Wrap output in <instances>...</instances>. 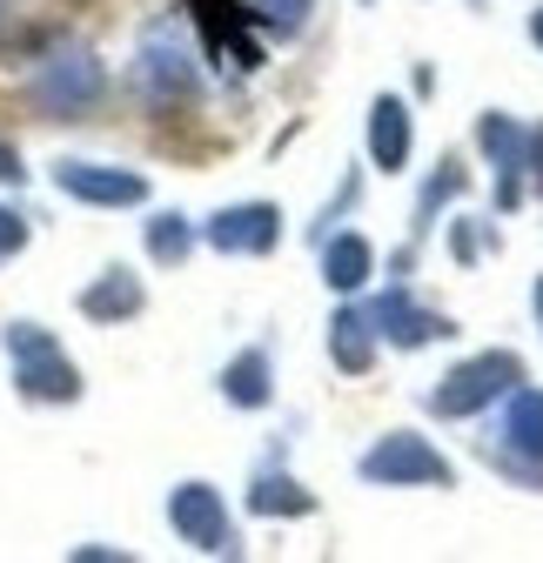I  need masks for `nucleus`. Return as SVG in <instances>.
I'll return each mask as SVG.
<instances>
[{
	"instance_id": "nucleus-1",
	"label": "nucleus",
	"mask_w": 543,
	"mask_h": 563,
	"mask_svg": "<svg viewBox=\"0 0 543 563\" xmlns=\"http://www.w3.org/2000/svg\"><path fill=\"white\" fill-rule=\"evenodd\" d=\"M21 95H27V108L41 121H81V114L101 108L108 75H101V60L88 47H54L47 60H34V75L21 81Z\"/></svg>"
},
{
	"instance_id": "nucleus-2",
	"label": "nucleus",
	"mask_w": 543,
	"mask_h": 563,
	"mask_svg": "<svg viewBox=\"0 0 543 563\" xmlns=\"http://www.w3.org/2000/svg\"><path fill=\"white\" fill-rule=\"evenodd\" d=\"M517 383H530V376H523V356H510V349H484V356H463V363H450V369L436 376V389H430V416H450V422L484 416V409H490V402H503Z\"/></svg>"
},
{
	"instance_id": "nucleus-3",
	"label": "nucleus",
	"mask_w": 543,
	"mask_h": 563,
	"mask_svg": "<svg viewBox=\"0 0 543 563\" xmlns=\"http://www.w3.org/2000/svg\"><path fill=\"white\" fill-rule=\"evenodd\" d=\"M8 356H14V389L27 402H81V369L67 363V349L41 322L8 329Z\"/></svg>"
},
{
	"instance_id": "nucleus-4",
	"label": "nucleus",
	"mask_w": 543,
	"mask_h": 563,
	"mask_svg": "<svg viewBox=\"0 0 543 563\" xmlns=\"http://www.w3.org/2000/svg\"><path fill=\"white\" fill-rule=\"evenodd\" d=\"M363 483H396V489H450L456 483V463L430 443V437H417V430H389V437H376L369 450H363Z\"/></svg>"
},
{
	"instance_id": "nucleus-5",
	"label": "nucleus",
	"mask_w": 543,
	"mask_h": 563,
	"mask_svg": "<svg viewBox=\"0 0 543 563\" xmlns=\"http://www.w3.org/2000/svg\"><path fill=\"white\" fill-rule=\"evenodd\" d=\"M168 530H175L181 543H195V550H209V556H235V550H242V543H235V523H229V504H222V489L201 483V476H188V483L168 489Z\"/></svg>"
},
{
	"instance_id": "nucleus-6",
	"label": "nucleus",
	"mask_w": 543,
	"mask_h": 563,
	"mask_svg": "<svg viewBox=\"0 0 543 563\" xmlns=\"http://www.w3.org/2000/svg\"><path fill=\"white\" fill-rule=\"evenodd\" d=\"M497 470L543 483V389L517 383L503 396V422H497Z\"/></svg>"
},
{
	"instance_id": "nucleus-7",
	"label": "nucleus",
	"mask_w": 543,
	"mask_h": 563,
	"mask_svg": "<svg viewBox=\"0 0 543 563\" xmlns=\"http://www.w3.org/2000/svg\"><path fill=\"white\" fill-rule=\"evenodd\" d=\"M54 188L67 201H88V208H142L148 201V175L114 168V162H54Z\"/></svg>"
},
{
	"instance_id": "nucleus-8",
	"label": "nucleus",
	"mask_w": 543,
	"mask_h": 563,
	"mask_svg": "<svg viewBox=\"0 0 543 563\" xmlns=\"http://www.w3.org/2000/svg\"><path fill=\"white\" fill-rule=\"evenodd\" d=\"M369 322H376V335L396 342V349H430V342H450V335H456V322H450L443 309L417 302L410 289H402V282L369 302Z\"/></svg>"
},
{
	"instance_id": "nucleus-9",
	"label": "nucleus",
	"mask_w": 543,
	"mask_h": 563,
	"mask_svg": "<svg viewBox=\"0 0 543 563\" xmlns=\"http://www.w3.org/2000/svg\"><path fill=\"white\" fill-rule=\"evenodd\" d=\"M523 141H530V128L517 121V114H484L477 121V148L490 155V168H497V216H510V208H523V195H530V181H523Z\"/></svg>"
},
{
	"instance_id": "nucleus-10",
	"label": "nucleus",
	"mask_w": 543,
	"mask_h": 563,
	"mask_svg": "<svg viewBox=\"0 0 543 563\" xmlns=\"http://www.w3.org/2000/svg\"><path fill=\"white\" fill-rule=\"evenodd\" d=\"M201 235H209L222 255H268V249L282 242V208H276V201H235V208H215Z\"/></svg>"
},
{
	"instance_id": "nucleus-11",
	"label": "nucleus",
	"mask_w": 543,
	"mask_h": 563,
	"mask_svg": "<svg viewBox=\"0 0 543 563\" xmlns=\"http://www.w3.org/2000/svg\"><path fill=\"white\" fill-rule=\"evenodd\" d=\"M410 148H417V114H410V101H402V95H376L369 101V162L383 175H396V168H410Z\"/></svg>"
},
{
	"instance_id": "nucleus-12",
	"label": "nucleus",
	"mask_w": 543,
	"mask_h": 563,
	"mask_svg": "<svg viewBox=\"0 0 543 563\" xmlns=\"http://www.w3.org/2000/svg\"><path fill=\"white\" fill-rule=\"evenodd\" d=\"M134 81H142V95H148L155 108H181V101L195 95V67H188V54H181V47H168L162 34H148L142 67H134Z\"/></svg>"
},
{
	"instance_id": "nucleus-13",
	"label": "nucleus",
	"mask_w": 543,
	"mask_h": 563,
	"mask_svg": "<svg viewBox=\"0 0 543 563\" xmlns=\"http://www.w3.org/2000/svg\"><path fill=\"white\" fill-rule=\"evenodd\" d=\"M376 349H383V335H376L369 309H356V302L343 296V309L329 316V363L343 369V376H369V369H376Z\"/></svg>"
},
{
	"instance_id": "nucleus-14",
	"label": "nucleus",
	"mask_w": 543,
	"mask_h": 563,
	"mask_svg": "<svg viewBox=\"0 0 543 563\" xmlns=\"http://www.w3.org/2000/svg\"><path fill=\"white\" fill-rule=\"evenodd\" d=\"M463 188H469V168H463L456 155H443V162L430 168V181H423V195H417V216H410V249H402V255H396V275H402V268H410V262H417V242H423V235L436 229V216H443V208H450V201H456Z\"/></svg>"
},
{
	"instance_id": "nucleus-15",
	"label": "nucleus",
	"mask_w": 543,
	"mask_h": 563,
	"mask_svg": "<svg viewBox=\"0 0 543 563\" xmlns=\"http://www.w3.org/2000/svg\"><path fill=\"white\" fill-rule=\"evenodd\" d=\"M255 8H235V0H195V27L209 34L215 54H235V67H262V47L248 41Z\"/></svg>"
},
{
	"instance_id": "nucleus-16",
	"label": "nucleus",
	"mask_w": 543,
	"mask_h": 563,
	"mask_svg": "<svg viewBox=\"0 0 543 563\" xmlns=\"http://www.w3.org/2000/svg\"><path fill=\"white\" fill-rule=\"evenodd\" d=\"M376 275V249L363 229H343V235H322V282L335 296H363Z\"/></svg>"
},
{
	"instance_id": "nucleus-17",
	"label": "nucleus",
	"mask_w": 543,
	"mask_h": 563,
	"mask_svg": "<svg viewBox=\"0 0 543 563\" xmlns=\"http://www.w3.org/2000/svg\"><path fill=\"white\" fill-rule=\"evenodd\" d=\"M222 396L235 409H268L276 402V363H268V349H242V356L222 369Z\"/></svg>"
},
{
	"instance_id": "nucleus-18",
	"label": "nucleus",
	"mask_w": 543,
	"mask_h": 563,
	"mask_svg": "<svg viewBox=\"0 0 543 563\" xmlns=\"http://www.w3.org/2000/svg\"><path fill=\"white\" fill-rule=\"evenodd\" d=\"M142 302H148V289L128 268H101V282L81 296V316L88 322H128V316H142Z\"/></svg>"
},
{
	"instance_id": "nucleus-19",
	"label": "nucleus",
	"mask_w": 543,
	"mask_h": 563,
	"mask_svg": "<svg viewBox=\"0 0 543 563\" xmlns=\"http://www.w3.org/2000/svg\"><path fill=\"white\" fill-rule=\"evenodd\" d=\"M248 510H255V517H309V510H315V497H309L296 476L262 470V476L248 483Z\"/></svg>"
},
{
	"instance_id": "nucleus-20",
	"label": "nucleus",
	"mask_w": 543,
	"mask_h": 563,
	"mask_svg": "<svg viewBox=\"0 0 543 563\" xmlns=\"http://www.w3.org/2000/svg\"><path fill=\"white\" fill-rule=\"evenodd\" d=\"M142 235H148V262H162V268H181L195 255V229L181 216H168V208H162V216H148Z\"/></svg>"
},
{
	"instance_id": "nucleus-21",
	"label": "nucleus",
	"mask_w": 543,
	"mask_h": 563,
	"mask_svg": "<svg viewBox=\"0 0 543 563\" xmlns=\"http://www.w3.org/2000/svg\"><path fill=\"white\" fill-rule=\"evenodd\" d=\"M315 14V0H255V21H268L276 34H296Z\"/></svg>"
},
{
	"instance_id": "nucleus-22",
	"label": "nucleus",
	"mask_w": 543,
	"mask_h": 563,
	"mask_svg": "<svg viewBox=\"0 0 543 563\" xmlns=\"http://www.w3.org/2000/svg\"><path fill=\"white\" fill-rule=\"evenodd\" d=\"M27 249V216H21V208H8V201H0V262H14Z\"/></svg>"
},
{
	"instance_id": "nucleus-23",
	"label": "nucleus",
	"mask_w": 543,
	"mask_h": 563,
	"mask_svg": "<svg viewBox=\"0 0 543 563\" xmlns=\"http://www.w3.org/2000/svg\"><path fill=\"white\" fill-rule=\"evenodd\" d=\"M484 242H490V235L469 222V216H456V222H450V255H456V262H477V255H484Z\"/></svg>"
},
{
	"instance_id": "nucleus-24",
	"label": "nucleus",
	"mask_w": 543,
	"mask_h": 563,
	"mask_svg": "<svg viewBox=\"0 0 543 563\" xmlns=\"http://www.w3.org/2000/svg\"><path fill=\"white\" fill-rule=\"evenodd\" d=\"M523 181H530V195H543V121H536L530 141H523Z\"/></svg>"
},
{
	"instance_id": "nucleus-25",
	"label": "nucleus",
	"mask_w": 543,
	"mask_h": 563,
	"mask_svg": "<svg viewBox=\"0 0 543 563\" xmlns=\"http://www.w3.org/2000/svg\"><path fill=\"white\" fill-rule=\"evenodd\" d=\"M0 181H8V188H14V181H27V168H21V155L8 148V141H0Z\"/></svg>"
},
{
	"instance_id": "nucleus-26",
	"label": "nucleus",
	"mask_w": 543,
	"mask_h": 563,
	"mask_svg": "<svg viewBox=\"0 0 543 563\" xmlns=\"http://www.w3.org/2000/svg\"><path fill=\"white\" fill-rule=\"evenodd\" d=\"M530 309H536V329H543V275H536V289H530Z\"/></svg>"
},
{
	"instance_id": "nucleus-27",
	"label": "nucleus",
	"mask_w": 543,
	"mask_h": 563,
	"mask_svg": "<svg viewBox=\"0 0 543 563\" xmlns=\"http://www.w3.org/2000/svg\"><path fill=\"white\" fill-rule=\"evenodd\" d=\"M14 8H21V0H0V34H8V21H14Z\"/></svg>"
},
{
	"instance_id": "nucleus-28",
	"label": "nucleus",
	"mask_w": 543,
	"mask_h": 563,
	"mask_svg": "<svg viewBox=\"0 0 543 563\" xmlns=\"http://www.w3.org/2000/svg\"><path fill=\"white\" fill-rule=\"evenodd\" d=\"M530 41H536V47H543V8H536V14H530Z\"/></svg>"
}]
</instances>
